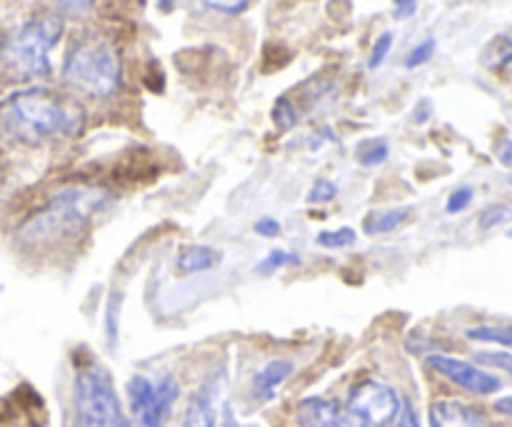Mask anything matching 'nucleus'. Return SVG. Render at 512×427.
<instances>
[{
    "instance_id": "18",
    "label": "nucleus",
    "mask_w": 512,
    "mask_h": 427,
    "mask_svg": "<svg viewBox=\"0 0 512 427\" xmlns=\"http://www.w3.org/2000/svg\"><path fill=\"white\" fill-rule=\"evenodd\" d=\"M298 263H300V258L295 253H288V250H270V253L265 255L258 265H255V273L270 275V273H275V270L285 268V265H298Z\"/></svg>"
},
{
    "instance_id": "21",
    "label": "nucleus",
    "mask_w": 512,
    "mask_h": 427,
    "mask_svg": "<svg viewBox=\"0 0 512 427\" xmlns=\"http://www.w3.org/2000/svg\"><path fill=\"white\" fill-rule=\"evenodd\" d=\"M473 198H475V190L470 188V185H460V188H455L453 193H450L448 205H445V210H448L450 215L463 213V210L470 208V203H473Z\"/></svg>"
},
{
    "instance_id": "26",
    "label": "nucleus",
    "mask_w": 512,
    "mask_h": 427,
    "mask_svg": "<svg viewBox=\"0 0 512 427\" xmlns=\"http://www.w3.org/2000/svg\"><path fill=\"white\" fill-rule=\"evenodd\" d=\"M478 360L490 368H498L512 378V355L510 353H478Z\"/></svg>"
},
{
    "instance_id": "2",
    "label": "nucleus",
    "mask_w": 512,
    "mask_h": 427,
    "mask_svg": "<svg viewBox=\"0 0 512 427\" xmlns=\"http://www.w3.org/2000/svg\"><path fill=\"white\" fill-rule=\"evenodd\" d=\"M110 205V193L98 185H68L30 215L18 228V238L28 245H50L75 240Z\"/></svg>"
},
{
    "instance_id": "5",
    "label": "nucleus",
    "mask_w": 512,
    "mask_h": 427,
    "mask_svg": "<svg viewBox=\"0 0 512 427\" xmlns=\"http://www.w3.org/2000/svg\"><path fill=\"white\" fill-rule=\"evenodd\" d=\"M75 415L80 427H130L108 370L80 368L75 375Z\"/></svg>"
},
{
    "instance_id": "28",
    "label": "nucleus",
    "mask_w": 512,
    "mask_h": 427,
    "mask_svg": "<svg viewBox=\"0 0 512 427\" xmlns=\"http://www.w3.org/2000/svg\"><path fill=\"white\" fill-rule=\"evenodd\" d=\"M415 10H418V0H393V15L398 20L413 18Z\"/></svg>"
},
{
    "instance_id": "13",
    "label": "nucleus",
    "mask_w": 512,
    "mask_h": 427,
    "mask_svg": "<svg viewBox=\"0 0 512 427\" xmlns=\"http://www.w3.org/2000/svg\"><path fill=\"white\" fill-rule=\"evenodd\" d=\"M220 263V253L208 245H188L175 258V270L178 275H198L205 270H213Z\"/></svg>"
},
{
    "instance_id": "17",
    "label": "nucleus",
    "mask_w": 512,
    "mask_h": 427,
    "mask_svg": "<svg viewBox=\"0 0 512 427\" xmlns=\"http://www.w3.org/2000/svg\"><path fill=\"white\" fill-rule=\"evenodd\" d=\"M355 243H358V233L353 228L323 230V233H318V245L325 250H343Z\"/></svg>"
},
{
    "instance_id": "20",
    "label": "nucleus",
    "mask_w": 512,
    "mask_h": 427,
    "mask_svg": "<svg viewBox=\"0 0 512 427\" xmlns=\"http://www.w3.org/2000/svg\"><path fill=\"white\" fill-rule=\"evenodd\" d=\"M435 48H438V40L425 38L423 43H418L413 50H410L408 58H405V68L415 70V68H420V65H425L435 55Z\"/></svg>"
},
{
    "instance_id": "19",
    "label": "nucleus",
    "mask_w": 512,
    "mask_h": 427,
    "mask_svg": "<svg viewBox=\"0 0 512 427\" xmlns=\"http://www.w3.org/2000/svg\"><path fill=\"white\" fill-rule=\"evenodd\" d=\"M273 123L278 125V130H290V128H295V125H298V110H295V105L290 103L288 98H278L275 100V105H273Z\"/></svg>"
},
{
    "instance_id": "33",
    "label": "nucleus",
    "mask_w": 512,
    "mask_h": 427,
    "mask_svg": "<svg viewBox=\"0 0 512 427\" xmlns=\"http://www.w3.org/2000/svg\"><path fill=\"white\" fill-rule=\"evenodd\" d=\"M428 115H430L428 103H423V105H420L418 113H415V120H418V123H425V118H428Z\"/></svg>"
},
{
    "instance_id": "8",
    "label": "nucleus",
    "mask_w": 512,
    "mask_h": 427,
    "mask_svg": "<svg viewBox=\"0 0 512 427\" xmlns=\"http://www.w3.org/2000/svg\"><path fill=\"white\" fill-rule=\"evenodd\" d=\"M428 365L435 370V373H440L443 378H448L450 383H455L458 388L468 390V393L473 395H495L500 388H503L500 378H495L493 373H488V370L478 368V365L473 363H465V360L460 358H450V355H430Z\"/></svg>"
},
{
    "instance_id": "11",
    "label": "nucleus",
    "mask_w": 512,
    "mask_h": 427,
    "mask_svg": "<svg viewBox=\"0 0 512 427\" xmlns=\"http://www.w3.org/2000/svg\"><path fill=\"white\" fill-rule=\"evenodd\" d=\"M428 415L433 427H490L488 418L463 400H435Z\"/></svg>"
},
{
    "instance_id": "23",
    "label": "nucleus",
    "mask_w": 512,
    "mask_h": 427,
    "mask_svg": "<svg viewBox=\"0 0 512 427\" xmlns=\"http://www.w3.org/2000/svg\"><path fill=\"white\" fill-rule=\"evenodd\" d=\"M338 195V185L328 178H318L308 193V203H330Z\"/></svg>"
},
{
    "instance_id": "10",
    "label": "nucleus",
    "mask_w": 512,
    "mask_h": 427,
    "mask_svg": "<svg viewBox=\"0 0 512 427\" xmlns=\"http://www.w3.org/2000/svg\"><path fill=\"white\" fill-rule=\"evenodd\" d=\"M223 380H205L203 388L193 393L183 415V427H218V398Z\"/></svg>"
},
{
    "instance_id": "12",
    "label": "nucleus",
    "mask_w": 512,
    "mask_h": 427,
    "mask_svg": "<svg viewBox=\"0 0 512 427\" xmlns=\"http://www.w3.org/2000/svg\"><path fill=\"white\" fill-rule=\"evenodd\" d=\"M295 365L290 360H270L263 370H258L253 378V398L260 403H270L283 388L285 380L293 375Z\"/></svg>"
},
{
    "instance_id": "6",
    "label": "nucleus",
    "mask_w": 512,
    "mask_h": 427,
    "mask_svg": "<svg viewBox=\"0 0 512 427\" xmlns=\"http://www.w3.org/2000/svg\"><path fill=\"white\" fill-rule=\"evenodd\" d=\"M178 395L180 385L173 375H163L158 383L145 375H133L128 383L130 413L135 415L140 427H165Z\"/></svg>"
},
{
    "instance_id": "1",
    "label": "nucleus",
    "mask_w": 512,
    "mask_h": 427,
    "mask_svg": "<svg viewBox=\"0 0 512 427\" xmlns=\"http://www.w3.org/2000/svg\"><path fill=\"white\" fill-rule=\"evenodd\" d=\"M83 105L48 88L15 90L0 100V133L20 145L70 140L85 130Z\"/></svg>"
},
{
    "instance_id": "22",
    "label": "nucleus",
    "mask_w": 512,
    "mask_h": 427,
    "mask_svg": "<svg viewBox=\"0 0 512 427\" xmlns=\"http://www.w3.org/2000/svg\"><path fill=\"white\" fill-rule=\"evenodd\" d=\"M390 48H393V33H383L378 40H375L373 50H370L368 68L370 70H378L380 65L385 63V58H388V55H390Z\"/></svg>"
},
{
    "instance_id": "16",
    "label": "nucleus",
    "mask_w": 512,
    "mask_h": 427,
    "mask_svg": "<svg viewBox=\"0 0 512 427\" xmlns=\"http://www.w3.org/2000/svg\"><path fill=\"white\" fill-rule=\"evenodd\" d=\"M390 148L383 138H368L355 148V160H358L363 168H375V165H383L388 160Z\"/></svg>"
},
{
    "instance_id": "32",
    "label": "nucleus",
    "mask_w": 512,
    "mask_h": 427,
    "mask_svg": "<svg viewBox=\"0 0 512 427\" xmlns=\"http://www.w3.org/2000/svg\"><path fill=\"white\" fill-rule=\"evenodd\" d=\"M500 160H503V163H512V140H508V143H505V150L503 153H500Z\"/></svg>"
},
{
    "instance_id": "27",
    "label": "nucleus",
    "mask_w": 512,
    "mask_h": 427,
    "mask_svg": "<svg viewBox=\"0 0 512 427\" xmlns=\"http://www.w3.org/2000/svg\"><path fill=\"white\" fill-rule=\"evenodd\" d=\"M53 3L68 15H85V13H90V8H93L95 0H53Z\"/></svg>"
},
{
    "instance_id": "4",
    "label": "nucleus",
    "mask_w": 512,
    "mask_h": 427,
    "mask_svg": "<svg viewBox=\"0 0 512 427\" xmlns=\"http://www.w3.org/2000/svg\"><path fill=\"white\" fill-rule=\"evenodd\" d=\"M63 83L88 98L108 100L123 88V60L105 38H88L68 50L63 63Z\"/></svg>"
},
{
    "instance_id": "15",
    "label": "nucleus",
    "mask_w": 512,
    "mask_h": 427,
    "mask_svg": "<svg viewBox=\"0 0 512 427\" xmlns=\"http://www.w3.org/2000/svg\"><path fill=\"white\" fill-rule=\"evenodd\" d=\"M468 340L475 343H493L500 348H512V325H478V328H470Z\"/></svg>"
},
{
    "instance_id": "30",
    "label": "nucleus",
    "mask_w": 512,
    "mask_h": 427,
    "mask_svg": "<svg viewBox=\"0 0 512 427\" xmlns=\"http://www.w3.org/2000/svg\"><path fill=\"white\" fill-rule=\"evenodd\" d=\"M253 230L258 235H263V238H275V235L280 233V223L275 218H260L258 223L253 225Z\"/></svg>"
},
{
    "instance_id": "24",
    "label": "nucleus",
    "mask_w": 512,
    "mask_h": 427,
    "mask_svg": "<svg viewBox=\"0 0 512 427\" xmlns=\"http://www.w3.org/2000/svg\"><path fill=\"white\" fill-rule=\"evenodd\" d=\"M508 218L510 208H505V205H490V208H485L483 213H480V228L493 230L498 228V225H503Z\"/></svg>"
},
{
    "instance_id": "7",
    "label": "nucleus",
    "mask_w": 512,
    "mask_h": 427,
    "mask_svg": "<svg viewBox=\"0 0 512 427\" xmlns=\"http://www.w3.org/2000/svg\"><path fill=\"white\" fill-rule=\"evenodd\" d=\"M345 408L360 415L368 427H385L398 420L403 400L390 385L380 383V380H363L350 390Z\"/></svg>"
},
{
    "instance_id": "3",
    "label": "nucleus",
    "mask_w": 512,
    "mask_h": 427,
    "mask_svg": "<svg viewBox=\"0 0 512 427\" xmlns=\"http://www.w3.org/2000/svg\"><path fill=\"white\" fill-rule=\"evenodd\" d=\"M63 38L58 15H38L10 30L0 40V65L18 80H40L53 73L50 53Z\"/></svg>"
},
{
    "instance_id": "31",
    "label": "nucleus",
    "mask_w": 512,
    "mask_h": 427,
    "mask_svg": "<svg viewBox=\"0 0 512 427\" xmlns=\"http://www.w3.org/2000/svg\"><path fill=\"white\" fill-rule=\"evenodd\" d=\"M495 410L503 413L505 418H512V395H508V398H500L498 403H495Z\"/></svg>"
},
{
    "instance_id": "29",
    "label": "nucleus",
    "mask_w": 512,
    "mask_h": 427,
    "mask_svg": "<svg viewBox=\"0 0 512 427\" xmlns=\"http://www.w3.org/2000/svg\"><path fill=\"white\" fill-rule=\"evenodd\" d=\"M398 427H420L418 413H415V408H413V403H410V400H405L403 408H400Z\"/></svg>"
},
{
    "instance_id": "35",
    "label": "nucleus",
    "mask_w": 512,
    "mask_h": 427,
    "mask_svg": "<svg viewBox=\"0 0 512 427\" xmlns=\"http://www.w3.org/2000/svg\"><path fill=\"white\" fill-rule=\"evenodd\" d=\"M510 235H512V230H510Z\"/></svg>"
},
{
    "instance_id": "9",
    "label": "nucleus",
    "mask_w": 512,
    "mask_h": 427,
    "mask_svg": "<svg viewBox=\"0 0 512 427\" xmlns=\"http://www.w3.org/2000/svg\"><path fill=\"white\" fill-rule=\"evenodd\" d=\"M298 420L303 427H368L360 415L328 398H305L298 405Z\"/></svg>"
},
{
    "instance_id": "14",
    "label": "nucleus",
    "mask_w": 512,
    "mask_h": 427,
    "mask_svg": "<svg viewBox=\"0 0 512 427\" xmlns=\"http://www.w3.org/2000/svg\"><path fill=\"white\" fill-rule=\"evenodd\" d=\"M410 218V208H388L365 218V235H388L403 228Z\"/></svg>"
},
{
    "instance_id": "25",
    "label": "nucleus",
    "mask_w": 512,
    "mask_h": 427,
    "mask_svg": "<svg viewBox=\"0 0 512 427\" xmlns=\"http://www.w3.org/2000/svg\"><path fill=\"white\" fill-rule=\"evenodd\" d=\"M200 3L210 10H218V13L238 15L243 13V10H248L250 0H200Z\"/></svg>"
},
{
    "instance_id": "34",
    "label": "nucleus",
    "mask_w": 512,
    "mask_h": 427,
    "mask_svg": "<svg viewBox=\"0 0 512 427\" xmlns=\"http://www.w3.org/2000/svg\"><path fill=\"white\" fill-rule=\"evenodd\" d=\"M158 5H160V10H163V13H168V10H173L175 0H158Z\"/></svg>"
}]
</instances>
